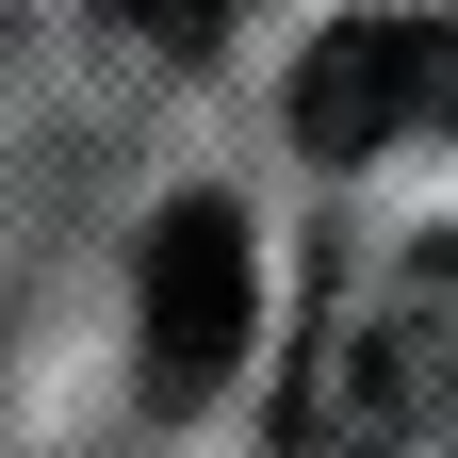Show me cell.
Wrapping results in <instances>:
<instances>
[{"label": "cell", "mask_w": 458, "mask_h": 458, "mask_svg": "<svg viewBox=\"0 0 458 458\" xmlns=\"http://www.w3.org/2000/svg\"><path fill=\"white\" fill-rule=\"evenodd\" d=\"M426 131H458V17L311 33V66H295V148L311 164H377V148H426Z\"/></svg>", "instance_id": "obj_1"}, {"label": "cell", "mask_w": 458, "mask_h": 458, "mask_svg": "<svg viewBox=\"0 0 458 458\" xmlns=\"http://www.w3.org/2000/svg\"><path fill=\"white\" fill-rule=\"evenodd\" d=\"M246 344H262L246 213H229V197H181V213L148 229V377H164V393H213Z\"/></svg>", "instance_id": "obj_2"}, {"label": "cell", "mask_w": 458, "mask_h": 458, "mask_svg": "<svg viewBox=\"0 0 458 458\" xmlns=\"http://www.w3.org/2000/svg\"><path fill=\"white\" fill-rule=\"evenodd\" d=\"M410 393H426V360H410L393 327H327L311 360H295L278 458H393V442H410Z\"/></svg>", "instance_id": "obj_3"}, {"label": "cell", "mask_w": 458, "mask_h": 458, "mask_svg": "<svg viewBox=\"0 0 458 458\" xmlns=\"http://www.w3.org/2000/svg\"><path fill=\"white\" fill-rule=\"evenodd\" d=\"M114 17H148V33H164V49H213V33H229V17H246V0H114Z\"/></svg>", "instance_id": "obj_4"}]
</instances>
